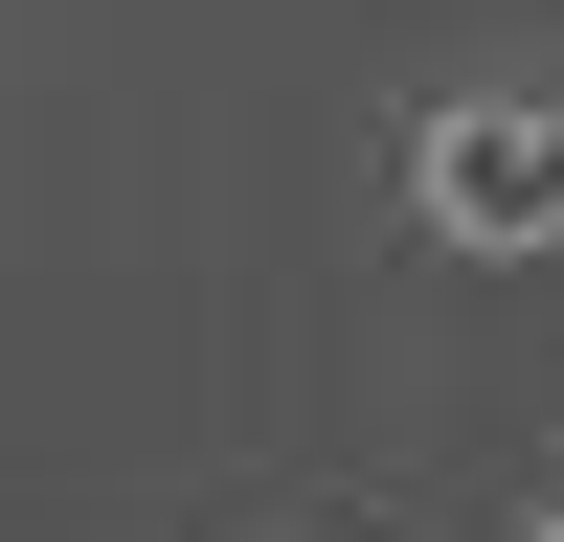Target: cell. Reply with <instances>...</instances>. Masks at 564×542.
Returning a JSON list of instances; mask_svg holds the SVG:
<instances>
[{"label": "cell", "instance_id": "cell-1", "mask_svg": "<svg viewBox=\"0 0 564 542\" xmlns=\"http://www.w3.org/2000/svg\"><path fill=\"white\" fill-rule=\"evenodd\" d=\"M430 204L452 226H564V136H475V113H452L430 136Z\"/></svg>", "mask_w": 564, "mask_h": 542}]
</instances>
